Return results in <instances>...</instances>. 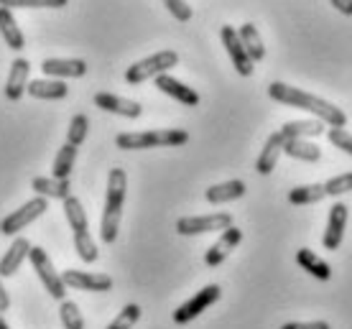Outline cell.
Returning a JSON list of instances; mask_svg holds the SVG:
<instances>
[{
	"label": "cell",
	"instance_id": "f1b7e54d",
	"mask_svg": "<svg viewBox=\"0 0 352 329\" xmlns=\"http://www.w3.org/2000/svg\"><path fill=\"white\" fill-rule=\"evenodd\" d=\"M74 161H77V148L64 143L56 159H54V179H69L72 169H74Z\"/></svg>",
	"mask_w": 352,
	"mask_h": 329
},
{
	"label": "cell",
	"instance_id": "d590c367",
	"mask_svg": "<svg viewBox=\"0 0 352 329\" xmlns=\"http://www.w3.org/2000/svg\"><path fill=\"white\" fill-rule=\"evenodd\" d=\"M327 138H329V143H332L335 148H340V151H344L347 156H352V133H347L344 128H329V131H327Z\"/></svg>",
	"mask_w": 352,
	"mask_h": 329
},
{
	"label": "cell",
	"instance_id": "f35d334b",
	"mask_svg": "<svg viewBox=\"0 0 352 329\" xmlns=\"http://www.w3.org/2000/svg\"><path fill=\"white\" fill-rule=\"evenodd\" d=\"M335 10H340L342 16H352V0H329Z\"/></svg>",
	"mask_w": 352,
	"mask_h": 329
},
{
	"label": "cell",
	"instance_id": "6da1fadb",
	"mask_svg": "<svg viewBox=\"0 0 352 329\" xmlns=\"http://www.w3.org/2000/svg\"><path fill=\"white\" fill-rule=\"evenodd\" d=\"M268 95H271V100L281 102V105L299 107V110H307L311 115H317L319 123H327L329 128H344L347 125V115L340 107L322 98H314L304 89H296L291 84H283V82H273V84H268Z\"/></svg>",
	"mask_w": 352,
	"mask_h": 329
},
{
	"label": "cell",
	"instance_id": "7c38bea8",
	"mask_svg": "<svg viewBox=\"0 0 352 329\" xmlns=\"http://www.w3.org/2000/svg\"><path fill=\"white\" fill-rule=\"evenodd\" d=\"M347 217H350L347 205L335 202V205L329 207V220H327V230H324V238H322V242H324L327 250L340 248V242H342V238H344V225H347Z\"/></svg>",
	"mask_w": 352,
	"mask_h": 329
},
{
	"label": "cell",
	"instance_id": "e0dca14e",
	"mask_svg": "<svg viewBox=\"0 0 352 329\" xmlns=\"http://www.w3.org/2000/svg\"><path fill=\"white\" fill-rule=\"evenodd\" d=\"M283 143H286V138L281 135V131L278 133L268 135V141H265L263 151H261V156H258L256 161V171L258 174H271L273 169H276V163H278V156L283 153Z\"/></svg>",
	"mask_w": 352,
	"mask_h": 329
},
{
	"label": "cell",
	"instance_id": "9a60e30c",
	"mask_svg": "<svg viewBox=\"0 0 352 329\" xmlns=\"http://www.w3.org/2000/svg\"><path fill=\"white\" fill-rule=\"evenodd\" d=\"M28 71H31L28 59L18 56L16 62L10 64V74H8V82H6V98L10 102H18V100L23 98V92L28 87Z\"/></svg>",
	"mask_w": 352,
	"mask_h": 329
},
{
	"label": "cell",
	"instance_id": "484cf974",
	"mask_svg": "<svg viewBox=\"0 0 352 329\" xmlns=\"http://www.w3.org/2000/svg\"><path fill=\"white\" fill-rule=\"evenodd\" d=\"M324 133V123L319 120H291L281 128V135L286 141L291 138H317Z\"/></svg>",
	"mask_w": 352,
	"mask_h": 329
},
{
	"label": "cell",
	"instance_id": "30bf717a",
	"mask_svg": "<svg viewBox=\"0 0 352 329\" xmlns=\"http://www.w3.org/2000/svg\"><path fill=\"white\" fill-rule=\"evenodd\" d=\"M220 36H222V44H225V49H228V54H230V59H232L235 71H238L240 77H250V74H253V59L248 56L245 46L240 44L238 31L232 26H222Z\"/></svg>",
	"mask_w": 352,
	"mask_h": 329
},
{
	"label": "cell",
	"instance_id": "74e56055",
	"mask_svg": "<svg viewBox=\"0 0 352 329\" xmlns=\"http://www.w3.org/2000/svg\"><path fill=\"white\" fill-rule=\"evenodd\" d=\"M281 329H332L327 321H289Z\"/></svg>",
	"mask_w": 352,
	"mask_h": 329
},
{
	"label": "cell",
	"instance_id": "1f68e13d",
	"mask_svg": "<svg viewBox=\"0 0 352 329\" xmlns=\"http://www.w3.org/2000/svg\"><path fill=\"white\" fill-rule=\"evenodd\" d=\"M69 0H0L3 8H64Z\"/></svg>",
	"mask_w": 352,
	"mask_h": 329
},
{
	"label": "cell",
	"instance_id": "cb8c5ba5",
	"mask_svg": "<svg viewBox=\"0 0 352 329\" xmlns=\"http://www.w3.org/2000/svg\"><path fill=\"white\" fill-rule=\"evenodd\" d=\"M296 263H299L307 273H311L314 278H319V281H329V278H332V268H329V263L319 258L314 250L301 248L299 253H296Z\"/></svg>",
	"mask_w": 352,
	"mask_h": 329
},
{
	"label": "cell",
	"instance_id": "e575fe53",
	"mask_svg": "<svg viewBox=\"0 0 352 329\" xmlns=\"http://www.w3.org/2000/svg\"><path fill=\"white\" fill-rule=\"evenodd\" d=\"M352 192V171L350 174H340V177L324 181V194L327 196H340Z\"/></svg>",
	"mask_w": 352,
	"mask_h": 329
},
{
	"label": "cell",
	"instance_id": "d4e9b609",
	"mask_svg": "<svg viewBox=\"0 0 352 329\" xmlns=\"http://www.w3.org/2000/svg\"><path fill=\"white\" fill-rule=\"evenodd\" d=\"M238 36H240V44L245 46L248 56L253 59V64L263 62V59H265V46H263V38H261V34H258V28L253 26V23H243V26L238 28Z\"/></svg>",
	"mask_w": 352,
	"mask_h": 329
},
{
	"label": "cell",
	"instance_id": "3957f363",
	"mask_svg": "<svg viewBox=\"0 0 352 329\" xmlns=\"http://www.w3.org/2000/svg\"><path fill=\"white\" fill-rule=\"evenodd\" d=\"M189 143L186 131H146V133H120L115 146L123 151H143V148H164V146H184Z\"/></svg>",
	"mask_w": 352,
	"mask_h": 329
},
{
	"label": "cell",
	"instance_id": "ffe728a7",
	"mask_svg": "<svg viewBox=\"0 0 352 329\" xmlns=\"http://www.w3.org/2000/svg\"><path fill=\"white\" fill-rule=\"evenodd\" d=\"M245 194V181L240 179H232V181H222V184H214L204 192L207 202L210 205H225V202H232V199H240Z\"/></svg>",
	"mask_w": 352,
	"mask_h": 329
},
{
	"label": "cell",
	"instance_id": "d6a6232c",
	"mask_svg": "<svg viewBox=\"0 0 352 329\" xmlns=\"http://www.w3.org/2000/svg\"><path fill=\"white\" fill-rule=\"evenodd\" d=\"M87 131H89V120L87 115H74L72 117V123H69V133H67V143L69 146H82L85 143V138H87Z\"/></svg>",
	"mask_w": 352,
	"mask_h": 329
},
{
	"label": "cell",
	"instance_id": "277c9868",
	"mask_svg": "<svg viewBox=\"0 0 352 329\" xmlns=\"http://www.w3.org/2000/svg\"><path fill=\"white\" fill-rule=\"evenodd\" d=\"M179 64V54L176 52H159L151 54L141 62H135L133 67H128L125 71V82L128 84H143L146 80H156L161 74H166L168 69H174Z\"/></svg>",
	"mask_w": 352,
	"mask_h": 329
},
{
	"label": "cell",
	"instance_id": "7a4b0ae2",
	"mask_svg": "<svg viewBox=\"0 0 352 329\" xmlns=\"http://www.w3.org/2000/svg\"><path fill=\"white\" fill-rule=\"evenodd\" d=\"M125 192H128V177L125 169H113L107 177V194H105V209H102V220H100V238L102 242L118 240V230H120V217H123Z\"/></svg>",
	"mask_w": 352,
	"mask_h": 329
},
{
	"label": "cell",
	"instance_id": "44dd1931",
	"mask_svg": "<svg viewBox=\"0 0 352 329\" xmlns=\"http://www.w3.org/2000/svg\"><path fill=\"white\" fill-rule=\"evenodd\" d=\"M26 92L36 100H64L69 95V87L62 80H36L28 82Z\"/></svg>",
	"mask_w": 352,
	"mask_h": 329
},
{
	"label": "cell",
	"instance_id": "d6986e66",
	"mask_svg": "<svg viewBox=\"0 0 352 329\" xmlns=\"http://www.w3.org/2000/svg\"><path fill=\"white\" fill-rule=\"evenodd\" d=\"M28 250H31V242H28L26 238H18L8 248V253L0 258V278L13 276L18 268H21V263L28 258Z\"/></svg>",
	"mask_w": 352,
	"mask_h": 329
},
{
	"label": "cell",
	"instance_id": "ac0fdd59",
	"mask_svg": "<svg viewBox=\"0 0 352 329\" xmlns=\"http://www.w3.org/2000/svg\"><path fill=\"white\" fill-rule=\"evenodd\" d=\"M0 36H3L6 46H8V49H13V52H21V49L26 46L23 31H21V26L16 23L13 10L3 8V5H0Z\"/></svg>",
	"mask_w": 352,
	"mask_h": 329
},
{
	"label": "cell",
	"instance_id": "ab89813d",
	"mask_svg": "<svg viewBox=\"0 0 352 329\" xmlns=\"http://www.w3.org/2000/svg\"><path fill=\"white\" fill-rule=\"evenodd\" d=\"M10 309V299H8V291L3 288V284H0V314L8 312Z\"/></svg>",
	"mask_w": 352,
	"mask_h": 329
},
{
	"label": "cell",
	"instance_id": "60d3db41",
	"mask_svg": "<svg viewBox=\"0 0 352 329\" xmlns=\"http://www.w3.org/2000/svg\"><path fill=\"white\" fill-rule=\"evenodd\" d=\"M0 329H10L8 324H6V319H3V314H0Z\"/></svg>",
	"mask_w": 352,
	"mask_h": 329
},
{
	"label": "cell",
	"instance_id": "836d02e7",
	"mask_svg": "<svg viewBox=\"0 0 352 329\" xmlns=\"http://www.w3.org/2000/svg\"><path fill=\"white\" fill-rule=\"evenodd\" d=\"M138 319H141V306L138 304H128V306H123V312L107 324V329H133V324Z\"/></svg>",
	"mask_w": 352,
	"mask_h": 329
},
{
	"label": "cell",
	"instance_id": "2e32d148",
	"mask_svg": "<svg viewBox=\"0 0 352 329\" xmlns=\"http://www.w3.org/2000/svg\"><path fill=\"white\" fill-rule=\"evenodd\" d=\"M41 69L44 74L49 77H56V80H64V77H85L87 74V64L82 62V59H46L41 64Z\"/></svg>",
	"mask_w": 352,
	"mask_h": 329
},
{
	"label": "cell",
	"instance_id": "7402d4cb",
	"mask_svg": "<svg viewBox=\"0 0 352 329\" xmlns=\"http://www.w3.org/2000/svg\"><path fill=\"white\" fill-rule=\"evenodd\" d=\"M31 189H34L38 196H44V199H67V196H69V179L36 177L34 181H31Z\"/></svg>",
	"mask_w": 352,
	"mask_h": 329
},
{
	"label": "cell",
	"instance_id": "8992f818",
	"mask_svg": "<svg viewBox=\"0 0 352 329\" xmlns=\"http://www.w3.org/2000/svg\"><path fill=\"white\" fill-rule=\"evenodd\" d=\"M46 209H49V199H44V196H36V199L26 202L21 209L10 212L8 217L0 223V232H3V235H16V232H21L23 227H28L31 223H36V220H38Z\"/></svg>",
	"mask_w": 352,
	"mask_h": 329
},
{
	"label": "cell",
	"instance_id": "9c48e42d",
	"mask_svg": "<svg viewBox=\"0 0 352 329\" xmlns=\"http://www.w3.org/2000/svg\"><path fill=\"white\" fill-rule=\"evenodd\" d=\"M64 286L69 288H77V291H92V294H105L113 288V278L107 273H89V271H64L62 273Z\"/></svg>",
	"mask_w": 352,
	"mask_h": 329
},
{
	"label": "cell",
	"instance_id": "ba28073f",
	"mask_svg": "<svg viewBox=\"0 0 352 329\" xmlns=\"http://www.w3.org/2000/svg\"><path fill=\"white\" fill-rule=\"evenodd\" d=\"M220 286L217 284H212V286H204L202 291L197 296H192L186 304H182L179 309L174 312V321L176 324H186V321H192V319H197L199 314L204 312V309H210L212 304L220 299Z\"/></svg>",
	"mask_w": 352,
	"mask_h": 329
},
{
	"label": "cell",
	"instance_id": "603a6c76",
	"mask_svg": "<svg viewBox=\"0 0 352 329\" xmlns=\"http://www.w3.org/2000/svg\"><path fill=\"white\" fill-rule=\"evenodd\" d=\"M283 153L291 156V159L307 161V163H314V161L322 159V148L317 143H311L309 138H291V141L283 143Z\"/></svg>",
	"mask_w": 352,
	"mask_h": 329
},
{
	"label": "cell",
	"instance_id": "8fae6325",
	"mask_svg": "<svg viewBox=\"0 0 352 329\" xmlns=\"http://www.w3.org/2000/svg\"><path fill=\"white\" fill-rule=\"evenodd\" d=\"M240 240H243V230H238L235 225H230L228 230H222L220 240L214 242V245H212V248L204 253V263H207L210 268H217L222 260H225L230 253H232V250L238 248Z\"/></svg>",
	"mask_w": 352,
	"mask_h": 329
},
{
	"label": "cell",
	"instance_id": "8d00e7d4",
	"mask_svg": "<svg viewBox=\"0 0 352 329\" xmlns=\"http://www.w3.org/2000/svg\"><path fill=\"white\" fill-rule=\"evenodd\" d=\"M164 5H166L168 13H171L176 21H182V23H186V21L192 18V8H189L186 0H164Z\"/></svg>",
	"mask_w": 352,
	"mask_h": 329
},
{
	"label": "cell",
	"instance_id": "5bb4252c",
	"mask_svg": "<svg viewBox=\"0 0 352 329\" xmlns=\"http://www.w3.org/2000/svg\"><path fill=\"white\" fill-rule=\"evenodd\" d=\"M156 87H159L164 95L174 98L176 102H182V105H186V107L199 105V95H197L192 87H186L184 82L174 80L171 74H161V77H156Z\"/></svg>",
	"mask_w": 352,
	"mask_h": 329
},
{
	"label": "cell",
	"instance_id": "4316f807",
	"mask_svg": "<svg viewBox=\"0 0 352 329\" xmlns=\"http://www.w3.org/2000/svg\"><path fill=\"white\" fill-rule=\"evenodd\" d=\"M64 217H67V223L74 232H82V230H89V223H87V212H85V207H82V199L77 196H67L64 199Z\"/></svg>",
	"mask_w": 352,
	"mask_h": 329
},
{
	"label": "cell",
	"instance_id": "5b68a950",
	"mask_svg": "<svg viewBox=\"0 0 352 329\" xmlns=\"http://www.w3.org/2000/svg\"><path fill=\"white\" fill-rule=\"evenodd\" d=\"M28 258H31V263H34V271L38 273V278H41L44 288L49 291V296L56 299V302H64L67 286H64V281H62V273H56V271H54L52 260H49V256H46V250L34 248V245H31Z\"/></svg>",
	"mask_w": 352,
	"mask_h": 329
},
{
	"label": "cell",
	"instance_id": "52a82bcc",
	"mask_svg": "<svg viewBox=\"0 0 352 329\" xmlns=\"http://www.w3.org/2000/svg\"><path fill=\"white\" fill-rule=\"evenodd\" d=\"M230 225H232V214L228 212L207 214V217H182L176 223V232L179 235H204V232L228 230Z\"/></svg>",
	"mask_w": 352,
	"mask_h": 329
},
{
	"label": "cell",
	"instance_id": "4dcf8cb0",
	"mask_svg": "<svg viewBox=\"0 0 352 329\" xmlns=\"http://www.w3.org/2000/svg\"><path fill=\"white\" fill-rule=\"evenodd\" d=\"M59 317H62L64 329H85V317H82L80 306L74 302H62L59 306Z\"/></svg>",
	"mask_w": 352,
	"mask_h": 329
},
{
	"label": "cell",
	"instance_id": "83f0119b",
	"mask_svg": "<svg viewBox=\"0 0 352 329\" xmlns=\"http://www.w3.org/2000/svg\"><path fill=\"white\" fill-rule=\"evenodd\" d=\"M324 184H307V187H296L289 192L291 205H317L319 199H324Z\"/></svg>",
	"mask_w": 352,
	"mask_h": 329
},
{
	"label": "cell",
	"instance_id": "4fadbf2b",
	"mask_svg": "<svg viewBox=\"0 0 352 329\" xmlns=\"http://www.w3.org/2000/svg\"><path fill=\"white\" fill-rule=\"evenodd\" d=\"M95 105L100 107V110H107V113H115V115H123V117H131V120L141 117V113H143L141 102L118 98V95H110V92H97Z\"/></svg>",
	"mask_w": 352,
	"mask_h": 329
},
{
	"label": "cell",
	"instance_id": "f546056e",
	"mask_svg": "<svg viewBox=\"0 0 352 329\" xmlns=\"http://www.w3.org/2000/svg\"><path fill=\"white\" fill-rule=\"evenodd\" d=\"M74 250H77V256H80L85 263H95L97 260V245H95V240H92L89 230L74 232Z\"/></svg>",
	"mask_w": 352,
	"mask_h": 329
}]
</instances>
